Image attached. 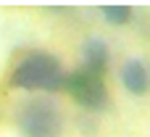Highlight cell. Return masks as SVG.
<instances>
[{
	"instance_id": "8992f818",
	"label": "cell",
	"mask_w": 150,
	"mask_h": 137,
	"mask_svg": "<svg viewBox=\"0 0 150 137\" xmlns=\"http://www.w3.org/2000/svg\"><path fill=\"white\" fill-rule=\"evenodd\" d=\"M100 16L111 26H124V24H129L134 18V8L127 5V3H103L100 5Z\"/></svg>"
},
{
	"instance_id": "7a4b0ae2",
	"label": "cell",
	"mask_w": 150,
	"mask_h": 137,
	"mask_svg": "<svg viewBox=\"0 0 150 137\" xmlns=\"http://www.w3.org/2000/svg\"><path fill=\"white\" fill-rule=\"evenodd\" d=\"M18 129L24 137H58L63 132V114L50 98H32L18 108Z\"/></svg>"
},
{
	"instance_id": "6da1fadb",
	"label": "cell",
	"mask_w": 150,
	"mask_h": 137,
	"mask_svg": "<svg viewBox=\"0 0 150 137\" xmlns=\"http://www.w3.org/2000/svg\"><path fill=\"white\" fill-rule=\"evenodd\" d=\"M66 71L61 66V58L47 50H29L21 55V61L11 71V87L18 90H42L55 92L66 90Z\"/></svg>"
},
{
	"instance_id": "5b68a950",
	"label": "cell",
	"mask_w": 150,
	"mask_h": 137,
	"mask_svg": "<svg viewBox=\"0 0 150 137\" xmlns=\"http://www.w3.org/2000/svg\"><path fill=\"white\" fill-rule=\"evenodd\" d=\"M111 63V48L100 34H90L82 45V69L95 74V77H105Z\"/></svg>"
},
{
	"instance_id": "3957f363",
	"label": "cell",
	"mask_w": 150,
	"mask_h": 137,
	"mask_svg": "<svg viewBox=\"0 0 150 137\" xmlns=\"http://www.w3.org/2000/svg\"><path fill=\"white\" fill-rule=\"evenodd\" d=\"M66 90L69 95L87 111H105L111 106V92L103 77H95L84 69H76L66 77Z\"/></svg>"
},
{
	"instance_id": "277c9868",
	"label": "cell",
	"mask_w": 150,
	"mask_h": 137,
	"mask_svg": "<svg viewBox=\"0 0 150 137\" xmlns=\"http://www.w3.org/2000/svg\"><path fill=\"white\" fill-rule=\"evenodd\" d=\"M119 79H121V87L129 92V95H148L150 92V63L140 55H132L121 63V71H119Z\"/></svg>"
}]
</instances>
